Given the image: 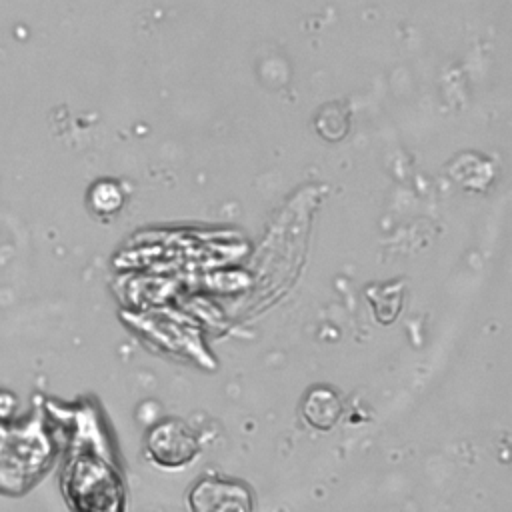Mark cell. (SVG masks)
Here are the masks:
<instances>
[{
	"instance_id": "obj_1",
	"label": "cell",
	"mask_w": 512,
	"mask_h": 512,
	"mask_svg": "<svg viewBox=\"0 0 512 512\" xmlns=\"http://www.w3.org/2000/svg\"><path fill=\"white\" fill-rule=\"evenodd\" d=\"M198 442L180 420H166L152 428L148 452L162 466H184L196 454Z\"/></svg>"
},
{
	"instance_id": "obj_2",
	"label": "cell",
	"mask_w": 512,
	"mask_h": 512,
	"mask_svg": "<svg viewBox=\"0 0 512 512\" xmlns=\"http://www.w3.org/2000/svg\"><path fill=\"white\" fill-rule=\"evenodd\" d=\"M192 512H252L244 486L228 480H202L190 494Z\"/></svg>"
},
{
	"instance_id": "obj_3",
	"label": "cell",
	"mask_w": 512,
	"mask_h": 512,
	"mask_svg": "<svg viewBox=\"0 0 512 512\" xmlns=\"http://www.w3.org/2000/svg\"><path fill=\"white\" fill-rule=\"evenodd\" d=\"M340 412L342 406L336 392L324 386L314 388L304 402V418L318 430L332 428L340 418Z\"/></svg>"
}]
</instances>
